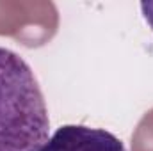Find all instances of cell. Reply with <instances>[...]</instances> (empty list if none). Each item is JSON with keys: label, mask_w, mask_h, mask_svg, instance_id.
<instances>
[{"label": "cell", "mask_w": 153, "mask_h": 151, "mask_svg": "<svg viewBox=\"0 0 153 151\" xmlns=\"http://www.w3.org/2000/svg\"><path fill=\"white\" fill-rule=\"evenodd\" d=\"M141 11H143V16H144V20L148 21V25L152 27V30H153V0L141 2Z\"/></svg>", "instance_id": "cell-3"}, {"label": "cell", "mask_w": 153, "mask_h": 151, "mask_svg": "<svg viewBox=\"0 0 153 151\" xmlns=\"http://www.w3.org/2000/svg\"><path fill=\"white\" fill-rule=\"evenodd\" d=\"M48 139V109L32 68L0 46V151H38Z\"/></svg>", "instance_id": "cell-1"}, {"label": "cell", "mask_w": 153, "mask_h": 151, "mask_svg": "<svg viewBox=\"0 0 153 151\" xmlns=\"http://www.w3.org/2000/svg\"><path fill=\"white\" fill-rule=\"evenodd\" d=\"M38 151H126L114 133L84 124H64L57 128Z\"/></svg>", "instance_id": "cell-2"}]
</instances>
